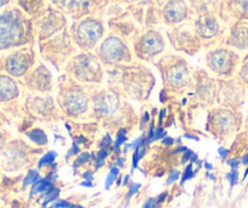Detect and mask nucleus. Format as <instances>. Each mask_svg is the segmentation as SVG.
<instances>
[{
	"label": "nucleus",
	"mask_w": 248,
	"mask_h": 208,
	"mask_svg": "<svg viewBox=\"0 0 248 208\" xmlns=\"http://www.w3.org/2000/svg\"><path fill=\"white\" fill-rule=\"evenodd\" d=\"M26 18L18 9L0 11V51L23 44L26 37Z\"/></svg>",
	"instance_id": "obj_1"
},
{
	"label": "nucleus",
	"mask_w": 248,
	"mask_h": 208,
	"mask_svg": "<svg viewBox=\"0 0 248 208\" xmlns=\"http://www.w3.org/2000/svg\"><path fill=\"white\" fill-rule=\"evenodd\" d=\"M104 35V26L96 18L82 20L76 27V39L83 48H93Z\"/></svg>",
	"instance_id": "obj_2"
},
{
	"label": "nucleus",
	"mask_w": 248,
	"mask_h": 208,
	"mask_svg": "<svg viewBox=\"0 0 248 208\" xmlns=\"http://www.w3.org/2000/svg\"><path fill=\"white\" fill-rule=\"evenodd\" d=\"M32 64V56L28 50H16L4 61V69L11 77H22L27 73Z\"/></svg>",
	"instance_id": "obj_3"
},
{
	"label": "nucleus",
	"mask_w": 248,
	"mask_h": 208,
	"mask_svg": "<svg viewBox=\"0 0 248 208\" xmlns=\"http://www.w3.org/2000/svg\"><path fill=\"white\" fill-rule=\"evenodd\" d=\"M128 48L124 44L123 40L117 37H108L101 43L99 49V54L105 61L118 62L128 56Z\"/></svg>",
	"instance_id": "obj_4"
},
{
	"label": "nucleus",
	"mask_w": 248,
	"mask_h": 208,
	"mask_svg": "<svg viewBox=\"0 0 248 208\" xmlns=\"http://www.w3.org/2000/svg\"><path fill=\"white\" fill-rule=\"evenodd\" d=\"M138 48L142 56H156L163 51L164 40L158 32L150 31L140 38Z\"/></svg>",
	"instance_id": "obj_5"
},
{
	"label": "nucleus",
	"mask_w": 248,
	"mask_h": 208,
	"mask_svg": "<svg viewBox=\"0 0 248 208\" xmlns=\"http://www.w3.org/2000/svg\"><path fill=\"white\" fill-rule=\"evenodd\" d=\"M187 5L184 0H169L163 8V17L169 25L180 23L187 17Z\"/></svg>",
	"instance_id": "obj_6"
},
{
	"label": "nucleus",
	"mask_w": 248,
	"mask_h": 208,
	"mask_svg": "<svg viewBox=\"0 0 248 208\" xmlns=\"http://www.w3.org/2000/svg\"><path fill=\"white\" fill-rule=\"evenodd\" d=\"M196 32L201 39H211L214 38L219 32V23L214 16L201 15V17L196 21Z\"/></svg>",
	"instance_id": "obj_7"
},
{
	"label": "nucleus",
	"mask_w": 248,
	"mask_h": 208,
	"mask_svg": "<svg viewBox=\"0 0 248 208\" xmlns=\"http://www.w3.org/2000/svg\"><path fill=\"white\" fill-rule=\"evenodd\" d=\"M18 96V87L9 75H0V104L13 101Z\"/></svg>",
	"instance_id": "obj_8"
},
{
	"label": "nucleus",
	"mask_w": 248,
	"mask_h": 208,
	"mask_svg": "<svg viewBox=\"0 0 248 208\" xmlns=\"http://www.w3.org/2000/svg\"><path fill=\"white\" fill-rule=\"evenodd\" d=\"M231 56L232 55L228 50L217 49L209 52L208 56H207V61H208L211 68H213L217 72H221L229 66L231 61Z\"/></svg>",
	"instance_id": "obj_9"
},
{
	"label": "nucleus",
	"mask_w": 248,
	"mask_h": 208,
	"mask_svg": "<svg viewBox=\"0 0 248 208\" xmlns=\"http://www.w3.org/2000/svg\"><path fill=\"white\" fill-rule=\"evenodd\" d=\"M168 78L171 84H181L187 80V68L184 64H174L168 71Z\"/></svg>",
	"instance_id": "obj_10"
},
{
	"label": "nucleus",
	"mask_w": 248,
	"mask_h": 208,
	"mask_svg": "<svg viewBox=\"0 0 248 208\" xmlns=\"http://www.w3.org/2000/svg\"><path fill=\"white\" fill-rule=\"evenodd\" d=\"M27 136L31 140L37 143L38 145H45L47 143L46 135H45L44 131L40 130V129H33L32 131H28Z\"/></svg>",
	"instance_id": "obj_11"
},
{
	"label": "nucleus",
	"mask_w": 248,
	"mask_h": 208,
	"mask_svg": "<svg viewBox=\"0 0 248 208\" xmlns=\"http://www.w3.org/2000/svg\"><path fill=\"white\" fill-rule=\"evenodd\" d=\"M57 157V154L55 151H49L45 156H43L40 159V161L38 162V168H43L45 166H50V164L54 163L55 159Z\"/></svg>",
	"instance_id": "obj_12"
},
{
	"label": "nucleus",
	"mask_w": 248,
	"mask_h": 208,
	"mask_svg": "<svg viewBox=\"0 0 248 208\" xmlns=\"http://www.w3.org/2000/svg\"><path fill=\"white\" fill-rule=\"evenodd\" d=\"M127 142V136H125V130L124 129H121V130L117 133L116 136V142H114V150H116L117 155H119L121 152V146Z\"/></svg>",
	"instance_id": "obj_13"
},
{
	"label": "nucleus",
	"mask_w": 248,
	"mask_h": 208,
	"mask_svg": "<svg viewBox=\"0 0 248 208\" xmlns=\"http://www.w3.org/2000/svg\"><path fill=\"white\" fill-rule=\"evenodd\" d=\"M38 179H39V173H38V171H35V169L30 171L27 173V176H26V178L23 179L22 189H26L28 185H32V184L34 183V181H37Z\"/></svg>",
	"instance_id": "obj_14"
},
{
	"label": "nucleus",
	"mask_w": 248,
	"mask_h": 208,
	"mask_svg": "<svg viewBox=\"0 0 248 208\" xmlns=\"http://www.w3.org/2000/svg\"><path fill=\"white\" fill-rule=\"evenodd\" d=\"M197 173V169L196 171H194L192 169V163H190L189 166L186 167L185 171L183 172V176H181V179H180V185H183L185 181H187L189 179H192L195 176V174Z\"/></svg>",
	"instance_id": "obj_15"
},
{
	"label": "nucleus",
	"mask_w": 248,
	"mask_h": 208,
	"mask_svg": "<svg viewBox=\"0 0 248 208\" xmlns=\"http://www.w3.org/2000/svg\"><path fill=\"white\" fill-rule=\"evenodd\" d=\"M60 196V189H52L49 193L44 197V202H43V207H46L50 202H55Z\"/></svg>",
	"instance_id": "obj_16"
},
{
	"label": "nucleus",
	"mask_w": 248,
	"mask_h": 208,
	"mask_svg": "<svg viewBox=\"0 0 248 208\" xmlns=\"http://www.w3.org/2000/svg\"><path fill=\"white\" fill-rule=\"evenodd\" d=\"M90 159H92V156H90L88 152H84V154H80L79 156L77 157V159L75 160V162H73V167L75 168H78V167H80L82 164L87 163V162L90 161Z\"/></svg>",
	"instance_id": "obj_17"
},
{
	"label": "nucleus",
	"mask_w": 248,
	"mask_h": 208,
	"mask_svg": "<svg viewBox=\"0 0 248 208\" xmlns=\"http://www.w3.org/2000/svg\"><path fill=\"white\" fill-rule=\"evenodd\" d=\"M226 179H228L229 181H230V186L232 188V186H235L236 184H237L238 181V172L237 169H232L231 172H229L228 174H226Z\"/></svg>",
	"instance_id": "obj_18"
},
{
	"label": "nucleus",
	"mask_w": 248,
	"mask_h": 208,
	"mask_svg": "<svg viewBox=\"0 0 248 208\" xmlns=\"http://www.w3.org/2000/svg\"><path fill=\"white\" fill-rule=\"evenodd\" d=\"M20 3H21V5L25 6L26 10L31 11L33 8H34V6H37L38 0H20Z\"/></svg>",
	"instance_id": "obj_19"
},
{
	"label": "nucleus",
	"mask_w": 248,
	"mask_h": 208,
	"mask_svg": "<svg viewBox=\"0 0 248 208\" xmlns=\"http://www.w3.org/2000/svg\"><path fill=\"white\" fill-rule=\"evenodd\" d=\"M236 6L242 10L243 14L248 15V0H236Z\"/></svg>",
	"instance_id": "obj_20"
},
{
	"label": "nucleus",
	"mask_w": 248,
	"mask_h": 208,
	"mask_svg": "<svg viewBox=\"0 0 248 208\" xmlns=\"http://www.w3.org/2000/svg\"><path fill=\"white\" fill-rule=\"evenodd\" d=\"M56 1V0H55ZM57 1H61L63 3V5H82V4L88 3V0H57Z\"/></svg>",
	"instance_id": "obj_21"
},
{
	"label": "nucleus",
	"mask_w": 248,
	"mask_h": 208,
	"mask_svg": "<svg viewBox=\"0 0 248 208\" xmlns=\"http://www.w3.org/2000/svg\"><path fill=\"white\" fill-rule=\"evenodd\" d=\"M116 179H117V176H114V174H112L111 172H109L108 176H107L106 178V181H105V188H106V190H108V189L111 188V185L114 183Z\"/></svg>",
	"instance_id": "obj_22"
},
{
	"label": "nucleus",
	"mask_w": 248,
	"mask_h": 208,
	"mask_svg": "<svg viewBox=\"0 0 248 208\" xmlns=\"http://www.w3.org/2000/svg\"><path fill=\"white\" fill-rule=\"evenodd\" d=\"M78 154H79V146H78L77 143H73L72 147L68 150L67 156H66V157H67V159H70L71 156H76V155H78Z\"/></svg>",
	"instance_id": "obj_23"
},
{
	"label": "nucleus",
	"mask_w": 248,
	"mask_h": 208,
	"mask_svg": "<svg viewBox=\"0 0 248 208\" xmlns=\"http://www.w3.org/2000/svg\"><path fill=\"white\" fill-rule=\"evenodd\" d=\"M140 188H141V185H140V184H138V183L132 184L129 188V192H128V198H130L132 196H134L135 193L140 190Z\"/></svg>",
	"instance_id": "obj_24"
},
{
	"label": "nucleus",
	"mask_w": 248,
	"mask_h": 208,
	"mask_svg": "<svg viewBox=\"0 0 248 208\" xmlns=\"http://www.w3.org/2000/svg\"><path fill=\"white\" fill-rule=\"evenodd\" d=\"M179 176H180V172H179V171H173L170 173V176H169L168 180H167V184H168V185H171V184H173L174 181L178 180Z\"/></svg>",
	"instance_id": "obj_25"
},
{
	"label": "nucleus",
	"mask_w": 248,
	"mask_h": 208,
	"mask_svg": "<svg viewBox=\"0 0 248 208\" xmlns=\"http://www.w3.org/2000/svg\"><path fill=\"white\" fill-rule=\"evenodd\" d=\"M155 129H156V128H155V124L152 123L151 128H150L149 134H147V136H146V144L147 145L151 144V143L155 140Z\"/></svg>",
	"instance_id": "obj_26"
},
{
	"label": "nucleus",
	"mask_w": 248,
	"mask_h": 208,
	"mask_svg": "<svg viewBox=\"0 0 248 208\" xmlns=\"http://www.w3.org/2000/svg\"><path fill=\"white\" fill-rule=\"evenodd\" d=\"M68 203L70 202H67V201L57 200V201H55V202L52 203L51 207H49V208H66V206H67Z\"/></svg>",
	"instance_id": "obj_27"
},
{
	"label": "nucleus",
	"mask_w": 248,
	"mask_h": 208,
	"mask_svg": "<svg viewBox=\"0 0 248 208\" xmlns=\"http://www.w3.org/2000/svg\"><path fill=\"white\" fill-rule=\"evenodd\" d=\"M192 155H194V152H192L191 150H186L183 155V159H181V163H186L187 161H190L192 157Z\"/></svg>",
	"instance_id": "obj_28"
},
{
	"label": "nucleus",
	"mask_w": 248,
	"mask_h": 208,
	"mask_svg": "<svg viewBox=\"0 0 248 208\" xmlns=\"http://www.w3.org/2000/svg\"><path fill=\"white\" fill-rule=\"evenodd\" d=\"M166 135H167V133L163 130V128L155 129V140H157V139L166 138Z\"/></svg>",
	"instance_id": "obj_29"
},
{
	"label": "nucleus",
	"mask_w": 248,
	"mask_h": 208,
	"mask_svg": "<svg viewBox=\"0 0 248 208\" xmlns=\"http://www.w3.org/2000/svg\"><path fill=\"white\" fill-rule=\"evenodd\" d=\"M139 161H140V157L139 155L137 154V152L134 151V155H133V163H132V173L134 172V169L138 168V164H139Z\"/></svg>",
	"instance_id": "obj_30"
},
{
	"label": "nucleus",
	"mask_w": 248,
	"mask_h": 208,
	"mask_svg": "<svg viewBox=\"0 0 248 208\" xmlns=\"http://www.w3.org/2000/svg\"><path fill=\"white\" fill-rule=\"evenodd\" d=\"M156 198H149V200L145 202V205L142 206V208H155L156 207Z\"/></svg>",
	"instance_id": "obj_31"
},
{
	"label": "nucleus",
	"mask_w": 248,
	"mask_h": 208,
	"mask_svg": "<svg viewBox=\"0 0 248 208\" xmlns=\"http://www.w3.org/2000/svg\"><path fill=\"white\" fill-rule=\"evenodd\" d=\"M241 162L236 159H231L228 161V164L231 167V169H237V167L240 166Z\"/></svg>",
	"instance_id": "obj_32"
},
{
	"label": "nucleus",
	"mask_w": 248,
	"mask_h": 208,
	"mask_svg": "<svg viewBox=\"0 0 248 208\" xmlns=\"http://www.w3.org/2000/svg\"><path fill=\"white\" fill-rule=\"evenodd\" d=\"M6 145V139H5V135H4V133L1 130H0V152L3 151L4 147H5Z\"/></svg>",
	"instance_id": "obj_33"
},
{
	"label": "nucleus",
	"mask_w": 248,
	"mask_h": 208,
	"mask_svg": "<svg viewBox=\"0 0 248 208\" xmlns=\"http://www.w3.org/2000/svg\"><path fill=\"white\" fill-rule=\"evenodd\" d=\"M83 178H84L87 181H93L94 180V173H93L92 171L85 172V173H83Z\"/></svg>",
	"instance_id": "obj_34"
},
{
	"label": "nucleus",
	"mask_w": 248,
	"mask_h": 208,
	"mask_svg": "<svg viewBox=\"0 0 248 208\" xmlns=\"http://www.w3.org/2000/svg\"><path fill=\"white\" fill-rule=\"evenodd\" d=\"M167 196H168V192H167V191H164L163 193H161V195H159L158 197L156 198V203H157V205H161V203H163V201L166 200Z\"/></svg>",
	"instance_id": "obj_35"
},
{
	"label": "nucleus",
	"mask_w": 248,
	"mask_h": 208,
	"mask_svg": "<svg viewBox=\"0 0 248 208\" xmlns=\"http://www.w3.org/2000/svg\"><path fill=\"white\" fill-rule=\"evenodd\" d=\"M162 144L166 145V146H169V145H173L174 144V139L173 138H169V136H166V138L162 139Z\"/></svg>",
	"instance_id": "obj_36"
},
{
	"label": "nucleus",
	"mask_w": 248,
	"mask_h": 208,
	"mask_svg": "<svg viewBox=\"0 0 248 208\" xmlns=\"http://www.w3.org/2000/svg\"><path fill=\"white\" fill-rule=\"evenodd\" d=\"M218 152H219V155H220V157H223V159H226V156H228V154H229L228 150L224 149V147H219Z\"/></svg>",
	"instance_id": "obj_37"
},
{
	"label": "nucleus",
	"mask_w": 248,
	"mask_h": 208,
	"mask_svg": "<svg viewBox=\"0 0 248 208\" xmlns=\"http://www.w3.org/2000/svg\"><path fill=\"white\" fill-rule=\"evenodd\" d=\"M10 3L11 0H0V10H3L4 8H6Z\"/></svg>",
	"instance_id": "obj_38"
},
{
	"label": "nucleus",
	"mask_w": 248,
	"mask_h": 208,
	"mask_svg": "<svg viewBox=\"0 0 248 208\" xmlns=\"http://www.w3.org/2000/svg\"><path fill=\"white\" fill-rule=\"evenodd\" d=\"M102 144L105 145V147L109 146V145H111V138H109V135L105 136V138H104V142H102Z\"/></svg>",
	"instance_id": "obj_39"
},
{
	"label": "nucleus",
	"mask_w": 248,
	"mask_h": 208,
	"mask_svg": "<svg viewBox=\"0 0 248 208\" xmlns=\"http://www.w3.org/2000/svg\"><path fill=\"white\" fill-rule=\"evenodd\" d=\"M124 161H125V160H124V159H117L116 161H114V166L124 167Z\"/></svg>",
	"instance_id": "obj_40"
},
{
	"label": "nucleus",
	"mask_w": 248,
	"mask_h": 208,
	"mask_svg": "<svg viewBox=\"0 0 248 208\" xmlns=\"http://www.w3.org/2000/svg\"><path fill=\"white\" fill-rule=\"evenodd\" d=\"M80 185L82 186H85V188H93L94 186V184H93V181H83V183H80Z\"/></svg>",
	"instance_id": "obj_41"
},
{
	"label": "nucleus",
	"mask_w": 248,
	"mask_h": 208,
	"mask_svg": "<svg viewBox=\"0 0 248 208\" xmlns=\"http://www.w3.org/2000/svg\"><path fill=\"white\" fill-rule=\"evenodd\" d=\"M241 163H243L245 166H248V155H246V156L243 157L242 161H241Z\"/></svg>",
	"instance_id": "obj_42"
},
{
	"label": "nucleus",
	"mask_w": 248,
	"mask_h": 208,
	"mask_svg": "<svg viewBox=\"0 0 248 208\" xmlns=\"http://www.w3.org/2000/svg\"><path fill=\"white\" fill-rule=\"evenodd\" d=\"M129 178H130L129 176H124V179H123V185H128V183H129Z\"/></svg>",
	"instance_id": "obj_43"
},
{
	"label": "nucleus",
	"mask_w": 248,
	"mask_h": 208,
	"mask_svg": "<svg viewBox=\"0 0 248 208\" xmlns=\"http://www.w3.org/2000/svg\"><path fill=\"white\" fill-rule=\"evenodd\" d=\"M147 119H149V113H147V112H145L144 118H142V122H141V126H142V123L145 124V122H147Z\"/></svg>",
	"instance_id": "obj_44"
},
{
	"label": "nucleus",
	"mask_w": 248,
	"mask_h": 208,
	"mask_svg": "<svg viewBox=\"0 0 248 208\" xmlns=\"http://www.w3.org/2000/svg\"><path fill=\"white\" fill-rule=\"evenodd\" d=\"M186 150H187V149H186L185 146H180V147H178V149L175 150V152H181V151H183V152H185Z\"/></svg>",
	"instance_id": "obj_45"
},
{
	"label": "nucleus",
	"mask_w": 248,
	"mask_h": 208,
	"mask_svg": "<svg viewBox=\"0 0 248 208\" xmlns=\"http://www.w3.org/2000/svg\"><path fill=\"white\" fill-rule=\"evenodd\" d=\"M204 167H206L207 171H212L213 169V166L211 163H204Z\"/></svg>",
	"instance_id": "obj_46"
},
{
	"label": "nucleus",
	"mask_w": 248,
	"mask_h": 208,
	"mask_svg": "<svg viewBox=\"0 0 248 208\" xmlns=\"http://www.w3.org/2000/svg\"><path fill=\"white\" fill-rule=\"evenodd\" d=\"M164 116H166V110H162L161 113H159V118H164Z\"/></svg>",
	"instance_id": "obj_47"
},
{
	"label": "nucleus",
	"mask_w": 248,
	"mask_h": 208,
	"mask_svg": "<svg viewBox=\"0 0 248 208\" xmlns=\"http://www.w3.org/2000/svg\"><path fill=\"white\" fill-rule=\"evenodd\" d=\"M196 164H197V167H199V168H201V167H202V161H200V160H197Z\"/></svg>",
	"instance_id": "obj_48"
},
{
	"label": "nucleus",
	"mask_w": 248,
	"mask_h": 208,
	"mask_svg": "<svg viewBox=\"0 0 248 208\" xmlns=\"http://www.w3.org/2000/svg\"><path fill=\"white\" fill-rule=\"evenodd\" d=\"M207 176H209V178H211V179H212V180H216V176H213V174H209V173H207Z\"/></svg>",
	"instance_id": "obj_49"
},
{
	"label": "nucleus",
	"mask_w": 248,
	"mask_h": 208,
	"mask_svg": "<svg viewBox=\"0 0 248 208\" xmlns=\"http://www.w3.org/2000/svg\"><path fill=\"white\" fill-rule=\"evenodd\" d=\"M121 183H122V178H121V176H119V178L117 179V184H118V185H121Z\"/></svg>",
	"instance_id": "obj_50"
},
{
	"label": "nucleus",
	"mask_w": 248,
	"mask_h": 208,
	"mask_svg": "<svg viewBox=\"0 0 248 208\" xmlns=\"http://www.w3.org/2000/svg\"><path fill=\"white\" fill-rule=\"evenodd\" d=\"M78 143H85V139H84V138H79V140H78Z\"/></svg>",
	"instance_id": "obj_51"
},
{
	"label": "nucleus",
	"mask_w": 248,
	"mask_h": 208,
	"mask_svg": "<svg viewBox=\"0 0 248 208\" xmlns=\"http://www.w3.org/2000/svg\"><path fill=\"white\" fill-rule=\"evenodd\" d=\"M75 208H84L83 206H75Z\"/></svg>",
	"instance_id": "obj_52"
},
{
	"label": "nucleus",
	"mask_w": 248,
	"mask_h": 208,
	"mask_svg": "<svg viewBox=\"0 0 248 208\" xmlns=\"http://www.w3.org/2000/svg\"><path fill=\"white\" fill-rule=\"evenodd\" d=\"M0 176H1V166H0Z\"/></svg>",
	"instance_id": "obj_53"
}]
</instances>
